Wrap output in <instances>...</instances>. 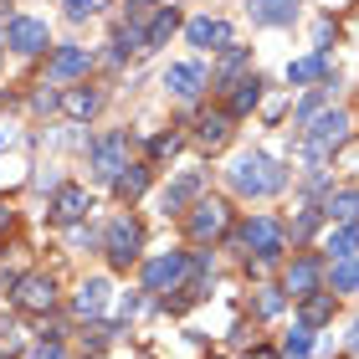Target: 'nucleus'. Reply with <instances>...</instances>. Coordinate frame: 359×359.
I'll list each match as a JSON object with an SVG mask.
<instances>
[{
    "label": "nucleus",
    "mask_w": 359,
    "mask_h": 359,
    "mask_svg": "<svg viewBox=\"0 0 359 359\" xmlns=\"http://www.w3.org/2000/svg\"><path fill=\"white\" fill-rule=\"evenodd\" d=\"M283 180H287V175L277 170L267 154H247V159L231 170V185H236L241 195H272V190H283Z\"/></svg>",
    "instance_id": "1"
},
{
    "label": "nucleus",
    "mask_w": 359,
    "mask_h": 359,
    "mask_svg": "<svg viewBox=\"0 0 359 359\" xmlns=\"http://www.w3.org/2000/svg\"><path fill=\"white\" fill-rule=\"evenodd\" d=\"M185 277H190V257L185 252H165V257H154V262L144 267V287L149 292H180Z\"/></svg>",
    "instance_id": "2"
},
{
    "label": "nucleus",
    "mask_w": 359,
    "mask_h": 359,
    "mask_svg": "<svg viewBox=\"0 0 359 359\" xmlns=\"http://www.w3.org/2000/svg\"><path fill=\"white\" fill-rule=\"evenodd\" d=\"M139 241H144V231H139V221L134 216H118L108 226V236H103V252H108V262L113 267H128L139 257Z\"/></svg>",
    "instance_id": "3"
},
{
    "label": "nucleus",
    "mask_w": 359,
    "mask_h": 359,
    "mask_svg": "<svg viewBox=\"0 0 359 359\" xmlns=\"http://www.w3.org/2000/svg\"><path fill=\"white\" fill-rule=\"evenodd\" d=\"M123 170H128V134H103L93 144V175L118 180Z\"/></svg>",
    "instance_id": "4"
},
{
    "label": "nucleus",
    "mask_w": 359,
    "mask_h": 359,
    "mask_svg": "<svg viewBox=\"0 0 359 359\" xmlns=\"http://www.w3.org/2000/svg\"><path fill=\"white\" fill-rule=\"evenodd\" d=\"M344 134H349V118H344V113H318L313 128H308V154L339 149V144H344Z\"/></svg>",
    "instance_id": "5"
},
{
    "label": "nucleus",
    "mask_w": 359,
    "mask_h": 359,
    "mask_svg": "<svg viewBox=\"0 0 359 359\" xmlns=\"http://www.w3.org/2000/svg\"><path fill=\"white\" fill-rule=\"evenodd\" d=\"M241 241H247V247L262 257V262H272V257L283 252V226H277L272 216H252L247 231H241Z\"/></svg>",
    "instance_id": "6"
},
{
    "label": "nucleus",
    "mask_w": 359,
    "mask_h": 359,
    "mask_svg": "<svg viewBox=\"0 0 359 359\" xmlns=\"http://www.w3.org/2000/svg\"><path fill=\"white\" fill-rule=\"evenodd\" d=\"M15 303H21L26 313H46V308L57 303V283H52L46 272H31V277L15 283Z\"/></svg>",
    "instance_id": "7"
},
{
    "label": "nucleus",
    "mask_w": 359,
    "mask_h": 359,
    "mask_svg": "<svg viewBox=\"0 0 359 359\" xmlns=\"http://www.w3.org/2000/svg\"><path fill=\"white\" fill-rule=\"evenodd\" d=\"M287 292H292V298H313V292H323V262H318V257H298V262L287 267Z\"/></svg>",
    "instance_id": "8"
},
{
    "label": "nucleus",
    "mask_w": 359,
    "mask_h": 359,
    "mask_svg": "<svg viewBox=\"0 0 359 359\" xmlns=\"http://www.w3.org/2000/svg\"><path fill=\"white\" fill-rule=\"evenodd\" d=\"M6 46H15V52H41L46 46V26L41 21H31V15H15V21L6 26Z\"/></svg>",
    "instance_id": "9"
},
{
    "label": "nucleus",
    "mask_w": 359,
    "mask_h": 359,
    "mask_svg": "<svg viewBox=\"0 0 359 359\" xmlns=\"http://www.w3.org/2000/svg\"><path fill=\"white\" fill-rule=\"evenodd\" d=\"M226 231V205L221 201H201L190 210V236L195 241H210V236H221Z\"/></svg>",
    "instance_id": "10"
},
{
    "label": "nucleus",
    "mask_w": 359,
    "mask_h": 359,
    "mask_svg": "<svg viewBox=\"0 0 359 359\" xmlns=\"http://www.w3.org/2000/svg\"><path fill=\"white\" fill-rule=\"evenodd\" d=\"M93 210V201H88V190H77V185H62L57 190V201H52V221H62V226H72V221H83Z\"/></svg>",
    "instance_id": "11"
},
{
    "label": "nucleus",
    "mask_w": 359,
    "mask_h": 359,
    "mask_svg": "<svg viewBox=\"0 0 359 359\" xmlns=\"http://www.w3.org/2000/svg\"><path fill=\"white\" fill-rule=\"evenodd\" d=\"M165 88L175 97H195V93L205 88V67H201V62H180V67L165 72Z\"/></svg>",
    "instance_id": "12"
},
{
    "label": "nucleus",
    "mask_w": 359,
    "mask_h": 359,
    "mask_svg": "<svg viewBox=\"0 0 359 359\" xmlns=\"http://www.w3.org/2000/svg\"><path fill=\"white\" fill-rule=\"evenodd\" d=\"M185 36L195 46H231V26L226 21H210V15H201V21H190L185 26Z\"/></svg>",
    "instance_id": "13"
},
{
    "label": "nucleus",
    "mask_w": 359,
    "mask_h": 359,
    "mask_svg": "<svg viewBox=\"0 0 359 359\" xmlns=\"http://www.w3.org/2000/svg\"><path fill=\"white\" fill-rule=\"evenodd\" d=\"M195 139H201L205 149H221V144L231 139V113H201V123H195Z\"/></svg>",
    "instance_id": "14"
},
{
    "label": "nucleus",
    "mask_w": 359,
    "mask_h": 359,
    "mask_svg": "<svg viewBox=\"0 0 359 359\" xmlns=\"http://www.w3.org/2000/svg\"><path fill=\"white\" fill-rule=\"evenodd\" d=\"M247 6L262 26H292V15H298V0H247Z\"/></svg>",
    "instance_id": "15"
},
{
    "label": "nucleus",
    "mask_w": 359,
    "mask_h": 359,
    "mask_svg": "<svg viewBox=\"0 0 359 359\" xmlns=\"http://www.w3.org/2000/svg\"><path fill=\"white\" fill-rule=\"evenodd\" d=\"M93 67V52L88 46H62V52L52 57V77H83Z\"/></svg>",
    "instance_id": "16"
},
{
    "label": "nucleus",
    "mask_w": 359,
    "mask_h": 359,
    "mask_svg": "<svg viewBox=\"0 0 359 359\" xmlns=\"http://www.w3.org/2000/svg\"><path fill=\"white\" fill-rule=\"evenodd\" d=\"M103 303H108V283H103V277L83 283V287H77V298H72V308H77L83 318H97V313H103Z\"/></svg>",
    "instance_id": "17"
},
{
    "label": "nucleus",
    "mask_w": 359,
    "mask_h": 359,
    "mask_svg": "<svg viewBox=\"0 0 359 359\" xmlns=\"http://www.w3.org/2000/svg\"><path fill=\"white\" fill-rule=\"evenodd\" d=\"M62 113H67V118H93L97 113V93L93 88H67L62 93Z\"/></svg>",
    "instance_id": "18"
},
{
    "label": "nucleus",
    "mask_w": 359,
    "mask_h": 359,
    "mask_svg": "<svg viewBox=\"0 0 359 359\" xmlns=\"http://www.w3.org/2000/svg\"><path fill=\"white\" fill-rule=\"evenodd\" d=\"M334 318V292L323 287V292H313V298H303V323L308 329H318V323H329Z\"/></svg>",
    "instance_id": "19"
},
{
    "label": "nucleus",
    "mask_w": 359,
    "mask_h": 359,
    "mask_svg": "<svg viewBox=\"0 0 359 359\" xmlns=\"http://www.w3.org/2000/svg\"><path fill=\"white\" fill-rule=\"evenodd\" d=\"M144 185H149V170L144 165H128L118 180H113V190H118V201H134V195H144Z\"/></svg>",
    "instance_id": "20"
},
{
    "label": "nucleus",
    "mask_w": 359,
    "mask_h": 359,
    "mask_svg": "<svg viewBox=\"0 0 359 359\" xmlns=\"http://www.w3.org/2000/svg\"><path fill=\"white\" fill-rule=\"evenodd\" d=\"M329 292H359V257H349V262H334Z\"/></svg>",
    "instance_id": "21"
},
{
    "label": "nucleus",
    "mask_w": 359,
    "mask_h": 359,
    "mask_svg": "<svg viewBox=\"0 0 359 359\" xmlns=\"http://www.w3.org/2000/svg\"><path fill=\"white\" fill-rule=\"evenodd\" d=\"M329 221H359V190H339L329 205H323Z\"/></svg>",
    "instance_id": "22"
},
{
    "label": "nucleus",
    "mask_w": 359,
    "mask_h": 359,
    "mask_svg": "<svg viewBox=\"0 0 359 359\" xmlns=\"http://www.w3.org/2000/svg\"><path fill=\"white\" fill-rule=\"evenodd\" d=\"M257 97H262V83H257V77H241L236 93H231V108H226V113H252V108H257Z\"/></svg>",
    "instance_id": "23"
},
{
    "label": "nucleus",
    "mask_w": 359,
    "mask_h": 359,
    "mask_svg": "<svg viewBox=\"0 0 359 359\" xmlns=\"http://www.w3.org/2000/svg\"><path fill=\"white\" fill-rule=\"evenodd\" d=\"M195 190H201V175H185V180H175V185L165 190V201H159V205H165V210H180Z\"/></svg>",
    "instance_id": "24"
},
{
    "label": "nucleus",
    "mask_w": 359,
    "mask_h": 359,
    "mask_svg": "<svg viewBox=\"0 0 359 359\" xmlns=\"http://www.w3.org/2000/svg\"><path fill=\"white\" fill-rule=\"evenodd\" d=\"M308 349H313V329H308V323H298V329L283 339V359H308Z\"/></svg>",
    "instance_id": "25"
},
{
    "label": "nucleus",
    "mask_w": 359,
    "mask_h": 359,
    "mask_svg": "<svg viewBox=\"0 0 359 359\" xmlns=\"http://www.w3.org/2000/svg\"><path fill=\"white\" fill-rule=\"evenodd\" d=\"M329 252H334V262H349V257L359 252V226H344V231H334V236H329Z\"/></svg>",
    "instance_id": "26"
},
{
    "label": "nucleus",
    "mask_w": 359,
    "mask_h": 359,
    "mask_svg": "<svg viewBox=\"0 0 359 359\" xmlns=\"http://www.w3.org/2000/svg\"><path fill=\"white\" fill-rule=\"evenodd\" d=\"M329 72V57H303V62H292L287 67V83H313V77Z\"/></svg>",
    "instance_id": "27"
},
{
    "label": "nucleus",
    "mask_w": 359,
    "mask_h": 359,
    "mask_svg": "<svg viewBox=\"0 0 359 359\" xmlns=\"http://www.w3.org/2000/svg\"><path fill=\"white\" fill-rule=\"evenodd\" d=\"M113 46H118L113 57H128V52H149V31H139V26H123L118 36H113Z\"/></svg>",
    "instance_id": "28"
},
{
    "label": "nucleus",
    "mask_w": 359,
    "mask_h": 359,
    "mask_svg": "<svg viewBox=\"0 0 359 359\" xmlns=\"http://www.w3.org/2000/svg\"><path fill=\"white\" fill-rule=\"evenodd\" d=\"M175 26H180V11H175V6H159V15H154V26H149V46H165Z\"/></svg>",
    "instance_id": "29"
},
{
    "label": "nucleus",
    "mask_w": 359,
    "mask_h": 359,
    "mask_svg": "<svg viewBox=\"0 0 359 359\" xmlns=\"http://www.w3.org/2000/svg\"><path fill=\"white\" fill-rule=\"evenodd\" d=\"M62 6H67V15H72V21H83V15H97V11L108 6V0H62Z\"/></svg>",
    "instance_id": "30"
},
{
    "label": "nucleus",
    "mask_w": 359,
    "mask_h": 359,
    "mask_svg": "<svg viewBox=\"0 0 359 359\" xmlns=\"http://www.w3.org/2000/svg\"><path fill=\"white\" fill-rule=\"evenodd\" d=\"M257 308H262L267 318H272V313H283V292H277V287H267V292H262V303H257Z\"/></svg>",
    "instance_id": "31"
},
{
    "label": "nucleus",
    "mask_w": 359,
    "mask_h": 359,
    "mask_svg": "<svg viewBox=\"0 0 359 359\" xmlns=\"http://www.w3.org/2000/svg\"><path fill=\"white\" fill-rule=\"evenodd\" d=\"M175 149H180V134H159V139H154V154H159V159H170Z\"/></svg>",
    "instance_id": "32"
},
{
    "label": "nucleus",
    "mask_w": 359,
    "mask_h": 359,
    "mask_svg": "<svg viewBox=\"0 0 359 359\" xmlns=\"http://www.w3.org/2000/svg\"><path fill=\"white\" fill-rule=\"evenodd\" d=\"M241 62H247V46H226V62H221V72H236Z\"/></svg>",
    "instance_id": "33"
},
{
    "label": "nucleus",
    "mask_w": 359,
    "mask_h": 359,
    "mask_svg": "<svg viewBox=\"0 0 359 359\" xmlns=\"http://www.w3.org/2000/svg\"><path fill=\"white\" fill-rule=\"evenodd\" d=\"M31 359H67V354H62V344H36Z\"/></svg>",
    "instance_id": "34"
},
{
    "label": "nucleus",
    "mask_w": 359,
    "mask_h": 359,
    "mask_svg": "<svg viewBox=\"0 0 359 359\" xmlns=\"http://www.w3.org/2000/svg\"><path fill=\"white\" fill-rule=\"evenodd\" d=\"M349 349H354V354H359V323H354V334H349Z\"/></svg>",
    "instance_id": "35"
},
{
    "label": "nucleus",
    "mask_w": 359,
    "mask_h": 359,
    "mask_svg": "<svg viewBox=\"0 0 359 359\" xmlns=\"http://www.w3.org/2000/svg\"><path fill=\"white\" fill-rule=\"evenodd\" d=\"M252 359H272V354H267V349H257V354H252Z\"/></svg>",
    "instance_id": "36"
},
{
    "label": "nucleus",
    "mask_w": 359,
    "mask_h": 359,
    "mask_svg": "<svg viewBox=\"0 0 359 359\" xmlns=\"http://www.w3.org/2000/svg\"><path fill=\"white\" fill-rule=\"evenodd\" d=\"M0 221H6V205H0Z\"/></svg>",
    "instance_id": "37"
},
{
    "label": "nucleus",
    "mask_w": 359,
    "mask_h": 359,
    "mask_svg": "<svg viewBox=\"0 0 359 359\" xmlns=\"http://www.w3.org/2000/svg\"><path fill=\"white\" fill-rule=\"evenodd\" d=\"M134 6H149V0H134Z\"/></svg>",
    "instance_id": "38"
}]
</instances>
